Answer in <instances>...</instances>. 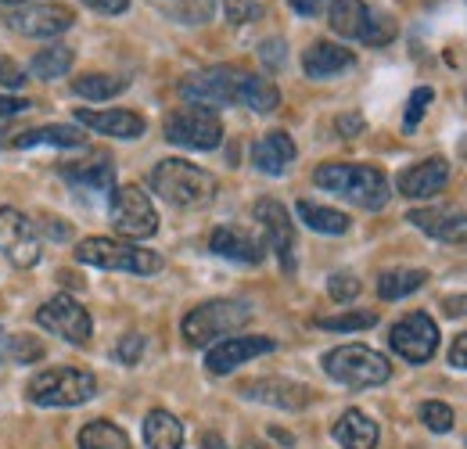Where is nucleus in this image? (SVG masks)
<instances>
[{"mask_svg": "<svg viewBox=\"0 0 467 449\" xmlns=\"http://www.w3.org/2000/svg\"><path fill=\"white\" fill-rule=\"evenodd\" d=\"M180 94L187 98V105H205V109L244 105L259 115L274 112L281 105V90L266 76H252V72L234 68V65H213V68L183 76Z\"/></svg>", "mask_w": 467, "mask_h": 449, "instance_id": "nucleus-1", "label": "nucleus"}, {"mask_svg": "<svg viewBox=\"0 0 467 449\" xmlns=\"http://www.w3.org/2000/svg\"><path fill=\"white\" fill-rule=\"evenodd\" d=\"M313 183L346 198L359 209H385L389 202V176L374 166H356V162H324L313 172Z\"/></svg>", "mask_w": 467, "mask_h": 449, "instance_id": "nucleus-2", "label": "nucleus"}, {"mask_svg": "<svg viewBox=\"0 0 467 449\" xmlns=\"http://www.w3.org/2000/svg\"><path fill=\"white\" fill-rule=\"evenodd\" d=\"M151 187L176 209H202L216 198V176L183 159H166L151 169Z\"/></svg>", "mask_w": 467, "mask_h": 449, "instance_id": "nucleus-3", "label": "nucleus"}, {"mask_svg": "<svg viewBox=\"0 0 467 449\" xmlns=\"http://www.w3.org/2000/svg\"><path fill=\"white\" fill-rule=\"evenodd\" d=\"M76 259L98 270H122V274H137V277H151L162 270V259L151 248H137L130 241L116 237H87L76 248Z\"/></svg>", "mask_w": 467, "mask_h": 449, "instance_id": "nucleus-4", "label": "nucleus"}, {"mask_svg": "<svg viewBox=\"0 0 467 449\" xmlns=\"http://www.w3.org/2000/svg\"><path fill=\"white\" fill-rule=\"evenodd\" d=\"M248 320H252V306L248 302L213 298V302L194 306L183 317V341L194 345V349H202V345H213L220 335H231L237 328H244Z\"/></svg>", "mask_w": 467, "mask_h": 449, "instance_id": "nucleus-5", "label": "nucleus"}, {"mask_svg": "<svg viewBox=\"0 0 467 449\" xmlns=\"http://www.w3.org/2000/svg\"><path fill=\"white\" fill-rule=\"evenodd\" d=\"M324 371L331 381L349 385V389H374L392 378V367L381 352L367 345H338L324 356Z\"/></svg>", "mask_w": 467, "mask_h": 449, "instance_id": "nucleus-6", "label": "nucleus"}, {"mask_svg": "<svg viewBox=\"0 0 467 449\" xmlns=\"http://www.w3.org/2000/svg\"><path fill=\"white\" fill-rule=\"evenodd\" d=\"M26 392L36 406H83L98 392V378L79 367H47L29 381Z\"/></svg>", "mask_w": 467, "mask_h": 449, "instance_id": "nucleus-7", "label": "nucleus"}, {"mask_svg": "<svg viewBox=\"0 0 467 449\" xmlns=\"http://www.w3.org/2000/svg\"><path fill=\"white\" fill-rule=\"evenodd\" d=\"M166 141L176 148H191V151H213L223 141V122L216 109L205 105H180L176 112L166 115Z\"/></svg>", "mask_w": 467, "mask_h": 449, "instance_id": "nucleus-8", "label": "nucleus"}, {"mask_svg": "<svg viewBox=\"0 0 467 449\" xmlns=\"http://www.w3.org/2000/svg\"><path fill=\"white\" fill-rule=\"evenodd\" d=\"M109 220L126 241H144L159 230V213L151 205V198L137 187V183H122L112 187V202H109Z\"/></svg>", "mask_w": 467, "mask_h": 449, "instance_id": "nucleus-9", "label": "nucleus"}, {"mask_svg": "<svg viewBox=\"0 0 467 449\" xmlns=\"http://www.w3.org/2000/svg\"><path fill=\"white\" fill-rule=\"evenodd\" d=\"M72 26H76V11L61 0H33V4L7 11V29H15L18 37H33V40L61 37Z\"/></svg>", "mask_w": 467, "mask_h": 449, "instance_id": "nucleus-10", "label": "nucleus"}, {"mask_svg": "<svg viewBox=\"0 0 467 449\" xmlns=\"http://www.w3.org/2000/svg\"><path fill=\"white\" fill-rule=\"evenodd\" d=\"M0 252H4V259H7L11 266H18V270L36 266L40 256H44V241H40L36 224H33L26 213L11 209V205L0 209Z\"/></svg>", "mask_w": 467, "mask_h": 449, "instance_id": "nucleus-11", "label": "nucleus"}, {"mask_svg": "<svg viewBox=\"0 0 467 449\" xmlns=\"http://www.w3.org/2000/svg\"><path fill=\"white\" fill-rule=\"evenodd\" d=\"M36 324H40L47 335H58V338H65V341H72V345L90 341V331H94L90 313H87L72 295H55V298H47V302L36 309Z\"/></svg>", "mask_w": 467, "mask_h": 449, "instance_id": "nucleus-12", "label": "nucleus"}, {"mask_svg": "<svg viewBox=\"0 0 467 449\" xmlns=\"http://www.w3.org/2000/svg\"><path fill=\"white\" fill-rule=\"evenodd\" d=\"M389 345L407 360V363H428L439 349V328L428 313H407L403 320L392 324Z\"/></svg>", "mask_w": 467, "mask_h": 449, "instance_id": "nucleus-13", "label": "nucleus"}, {"mask_svg": "<svg viewBox=\"0 0 467 449\" xmlns=\"http://www.w3.org/2000/svg\"><path fill=\"white\" fill-rule=\"evenodd\" d=\"M255 220L266 230V245L281 256V266L292 274L295 270V224L288 216V209L274 198H259L255 202Z\"/></svg>", "mask_w": 467, "mask_h": 449, "instance_id": "nucleus-14", "label": "nucleus"}, {"mask_svg": "<svg viewBox=\"0 0 467 449\" xmlns=\"http://www.w3.org/2000/svg\"><path fill=\"white\" fill-rule=\"evenodd\" d=\"M274 349H277V341H274V338L234 335V338L216 341V345L209 349L205 367H209L213 374H231V371H237L241 363H248V360H255V356H263V352H274Z\"/></svg>", "mask_w": 467, "mask_h": 449, "instance_id": "nucleus-15", "label": "nucleus"}, {"mask_svg": "<svg viewBox=\"0 0 467 449\" xmlns=\"http://www.w3.org/2000/svg\"><path fill=\"white\" fill-rule=\"evenodd\" d=\"M241 392L248 395V399H255V402L277 406V410H302V406H309V399H313V392H309L306 385L288 381V378H255V381H248Z\"/></svg>", "mask_w": 467, "mask_h": 449, "instance_id": "nucleus-16", "label": "nucleus"}, {"mask_svg": "<svg viewBox=\"0 0 467 449\" xmlns=\"http://www.w3.org/2000/svg\"><path fill=\"white\" fill-rule=\"evenodd\" d=\"M450 183V162L446 159H424V162H417V166H410L400 172V180H396V187H400V194H407V198H435L442 187Z\"/></svg>", "mask_w": 467, "mask_h": 449, "instance_id": "nucleus-17", "label": "nucleus"}, {"mask_svg": "<svg viewBox=\"0 0 467 449\" xmlns=\"http://www.w3.org/2000/svg\"><path fill=\"white\" fill-rule=\"evenodd\" d=\"M209 248H213L216 256H223V259L244 263V266H255V263H263V256H266V245H263L255 234L241 230V226H216L213 237H209Z\"/></svg>", "mask_w": 467, "mask_h": 449, "instance_id": "nucleus-18", "label": "nucleus"}, {"mask_svg": "<svg viewBox=\"0 0 467 449\" xmlns=\"http://www.w3.org/2000/svg\"><path fill=\"white\" fill-rule=\"evenodd\" d=\"M76 122L94 130V133H105V137H119V141H137L144 137L148 122L144 115L126 112V109H112V112H90V109H79L76 112Z\"/></svg>", "mask_w": 467, "mask_h": 449, "instance_id": "nucleus-19", "label": "nucleus"}, {"mask_svg": "<svg viewBox=\"0 0 467 449\" xmlns=\"http://www.w3.org/2000/svg\"><path fill=\"white\" fill-rule=\"evenodd\" d=\"M356 65V55L342 44H331V40H317L306 55H302V68L309 79H331V76H342L346 68Z\"/></svg>", "mask_w": 467, "mask_h": 449, "instance_id": "nucleus-20", "label": "nucleus"}, {"mask_svg": "<svg viewBox=\"0 0 467 449\" xmlns=\"http://www.w3.org/2000/svg\"><path fill=\"white\" fill-rule=\"evenodd\" d=\"M407 220L439 241H464L467 237V213H457V209H442V205L413 209Z\"/></svg>", "mask_w": 467, "mask_h": 449, "instance_id": "nucleus-21", "label": "nucleus"}, {"mask_svg": "<svg viewBox=\"0 0 467 449\" xmlns=\"http://www.w3.org/2000/svg\"><path fill=\"white\" fill-rule=\"evenodd\" d=\"M295 162V141L285 130H274L252 144V166L266 176H281Z\"/></svg>", "mask_w": 467, "mask_h": 449, "instance_id": "nucleus-22", "label": "nucleus"}, {"mask_svg": "<svg viewBox=\"0 0 467 449\" xmlns=\"http://www.w3.org/2000/svg\"><path fill=\"white\" fill-rule=\"evenodd\" d=\"M83 144H87V137L72 126H61V122L36 126V130L11 137V148H18V151H26V148H83Z\"/></svg>", "mask_w": 467, "mask_h": 449, "instance_id": "nucleus-23", "label": "nucleus"}, {"mask_svg": "<svg viewBox=\"0 0 467 449\" xmlns=\"http://www.w3.org/2000/svg\"><path fill=\"white\" fill-rule=\"evenodd\" d=\"M335 443L342 449H374L378 446V424L363 410H346L335 424Z\"/></svg>", "mask_w": 467, "mask_h": 449, "instance_id": "nucleus-24", "label": "nucleus"}, {"mask_svg": "<svg viewBox=\"0 0 467 449\" xmlns=\"http://www.w3.org/2000/svg\"><path fill=\"white\" fill-rule=\"evenodd\" d=\"M61 176H65L72 187H79V191H98V194H105V191H112V183H116V166H112L109 159H94V162H83V166H65Z\"/></svg>", "mask_w": 467, "mask_h": 449, "instance_id": "nucleus-25", "label": "nucleus"}, {"mask_svg": "<svg viewBox=\"0 0 467 449\" xmlns=\"http://www.w3.org/2000/svg\"><path fill=\"white\" fill-rule=\"evenodd\" d=\"M144 443L148 449H180L183 446V424L170 410H151L144 417Z\"/></svg>", "mask_w": 467, "mask_h": 449, "instance_id": "nucleus-26", "label": "nucleus"}, {"mask_svg": "<svg viewBox=\"0 0 467 449\" xmlns=\"http://www.w3.org/2000/svg\"><path fill=\"white\" fill-rule=\"evenodd\" d=\"M367 15H370V7L363 0H331L327 22H331V29L342 40H359L363 37V26H367Z\"/></svg>", "mask_w": 467, "mask_h": 449, "instance_id": "nucleus-27", "label": "nucleus"}, {"mask_svg": "<svg viewBox=\"0 0 467 449\" xmlns=\"http://www.w3.org/2000/svg\"><path fill=\"white\" fill-rule=\"evenodd\" d=\"M130 87L126 76H109V72H87L79 79H72V94L87 98V101H109Z\"/></svg>", "mask_w": 467, "mask_h": 449, "instance_id": "nucleus-28", "label": "nucleus"}, {"mask_svg": "<svg viewBox=\"0 0 467 449\" xmlns=\"http://www.w3.org/2000/svg\"><path fill=\"white\" fill-rule=\"evenodd\" d=\"M298 220L317 230V234H346L349 230V216L338 209H327L320 202H298Z\"/></svg>", "mask_w": 467, "mask_h": 449, "instance_id": "nucleus-29", "label": "nucleus"}, {"mask_svg": "<svg viewBox=\"0 0 467 449\" xmlns=\"http://www.w3.org/2000/svg\"><path fill=\"white\" fill-rule=\"evenodd\" d=\"M79 449H130V435L112 421H90L79 432Z\"/></svg>", "mask_w": 467, "mask_h": 449, "instance_id": "nucleus-30", "label": "nucleus"}, {"mask_svg": "<svg viewBox=\"0 0 467 449\" xmlns=\"http://www.w3.org/2000/svg\"><path fill=\"white\" fill-rule=\"evenodd\" d=\"M72 61H76V55H72V47H65V44H51V47H44V51H36L33 55V76H40V79H58V76H65L68 68H72Z\"/></svg>", "mask_w": 467, "mask_h": 449, "instance_id": "nucleus-31", "label": "nucleus"}, {"mask_svg": "<svg viewBox=\"0 0 467 449\" xmlns=\"http://www.w3.org/2000/svg\"><path fill=\"white\" fill-rule=\"evenodd\" d=\"M428 281V274L424 270H389V274H381V281H378V295L381 298H407L413 295L417 287H424Z\"/></svg>", "mask_w": 467, "mask_h": 449, "instance_id": "nucleus-32", "label": "nucleus"}, {"mask_svg": "<svg viewBox=\"0 0 467 449\" xmlns=\"http://www.w3.org/2000/svg\"><path fill=\"white\" fill-rule=\"evenodd\" d=\"M359 40H363V44H370V47H389V44L396 40V18H392V15H385V11H370Z\"/></svg>", "mask_w": 467, "mask_h": 449, "instance_id": "nucleus-33", "label": "nucleus"}, {"mask_svg": "<svg viewBox=\"0 0 467 449\" xmlns=\"http://www.w3.org/2000/svg\"><path fill=\"white\" fill-rule=\"evenodd\" d=\"M374 324H378V313H370V309L338 313V317H317V328H324V331H363V328H374Z\"/></svg>", "mask_w": 467, "mask_h": 449, "instance_id": "nucleus-34", "label": "nucleus"}, {"mask_svg": "<svg viewBox=\"0 0 467 449\" xmlns=\"http://www.w3.org/2000/svg\"><path fill=\"white\" fill-rule=\"evenodd\" d=\"M7 360H15V363H40L44 360V345L33 335H15L11 345H7Z\"/></svg>", "mask_w": 467, "mask_h": 449, "instance_id": "nucleus-35", "label": "nucleus"}, {"mask_svg": "<svg viewBox=\"0 0 467 449\" xmlns=\"http://www.w3.org/2000/svg\"><path fill=\"white\" fill-rule=\"evenodd\" d=\"M431 87H417L413 94H410V101H407V115H403V130L407 133H413L417 130V122L424 119V112H428V105H431Z\"/></svg>", "mask_w": 467, "mask_h": 449, "instance_id": "nucleus-36", "label": "nucleus"}, {"mask_svg": "<svg viewBox=\"0 0 467 449\" xmlns=\"http://www.w3.org/2000/svg\"><path fill=\"white\" fill-rule=\"evenodd\" d=\"M420 421H424L431 432H439V435H442V432H450V428H453V410H450L446 402H435V399H431V402H424V406H420Z\"/></svg>", "mask_w": 467, "mask_h": 449, "instance_id": "nucleus-37", "label": "nucleus"}, {"mask_svg": "<svg viewBox=\"0 0 467 449\" xmlns=\"http://www.w3.org/2000/svg\"><path fill=\"white\" fill-rule=\"evenodd\" d=\"M327 295L335 298V302H352L356 295H359V277L349 274V270H338V274H331V281H327Z\"/></svg>", "mask_w": 467, "mask_h": 449, "instance_id": "nucleus-38", "label": "nucleus"}, {"mask_svg": "<svg viewBox=\"0 0 467 449\" xmlns=\"http://www.w3.org/2000/svg\"><path fill=\"white\" fill-rule=\"evenodd\" d=\"M223 11H227V22H234V26H248L263 15L259 0H223Z\"/></svg>", "mask_w": 467, "mask_h": 449, "instance_id": "nucleus-39", "label": "nucleus"}, {"mask_svg": "<svg viewBox=\"0 0 467 449\" xmlns=\"http://www.w3.org/2000/svg\"><path fill=\"white\" fill-rule=\"evenodd\" d=\"M140 352H144V335H126L116 345L119 363H140Z\"/></svg>", "mask_w": 467, "mask_h": 449, "instance_id": "nucleus-40", "label": "nucleus"}, {"mask_svg": "<svg viewBox=\"0 0 467 449\" xmlns=\"http://www.w3.org/2000/svg\"><path fill=\"white\" fill-rule=\"evenodd\" d=\"M259 57H263L270 68H281V65H285V57H288V44H285V40H263Z\"/></svg>", "mask_w": 467, "mask_h": 449, "instance_id": "nucleus-41", "label": "nucleus"}, {"mask_svg": "<svg viewBox=\"0 0 467 449\" xmlns=\"http://www.w3.org/2000/svg\"><path fill=\"white\" fill-rule=\"evenodd\" d=\"M0 83H4V87H11V90H18V87L26 83L22 68H18L11 57H0Z\"/></svg>", "mask_w": 467, "mask_h": 449, "instance_id": "nucleus-42", "label": "nucleus"}, {"mask_svg": "<svg viewBox=\"0 0 467 449\" xmlns=\"http://www.w3.org/2000/svg\"><path fill=\"white\" fill-rule=\"evenodd\" d=\"M26 109H33V101H26V98H11V94H0V119H7V115H22Z\"/></svg>", "mask_w": 467, "mask_h": 449, "instance_id": "nucleus-43", "label": "nucleus"}, {"mask_svg": "<svg viewBox=\"0 0 467 449\" xmlns=\"http://www.w3.org/2000/svg\"><path fill=\"white\" fill-rule=\"evenodd\" d=\"M338 133L342 137H359L363 133V115H356V112H349V115H338Z\"/></svg>", "mask_w": 467, "mask_h": 449, "instance_id": "nucleus-44", "label": "nucleus"}, {"mask_svg": "<svg viewBox=\"0 0 467 449\" xmlns=\"http://www.w3.org/2000/svg\"><path fill=\"white\" fill-rule=\"evenodd\" d=\"M90 11H101V15H122L130 7V0H83Z\"/></svg>", "mask_w": 467, "mask_h": 449, "instance_id": "nucleus-45", "label": "nucleus"}, {"mask_svg": "<svg viewBox=\"0 0 467 449\" xmlns=\"http://www.w3.org/2000/svg\"><path fill=\"white\" fill-rule=\"evenodd\" d=\"M450 363L461 367V371H467V331L464 335H457V341H453V349H450Z\"/></svg>", "mask_w": 467, "mask_h": 449, "instance_id": "nucleus-46", "label": "nucleus"}, {"mask_svg": "<svg viewBox=\"0 0 467 449\" xmlns=\"http://www.w3.org/2000/svg\"><path fill=\"white\" fill-rule=\"evenodd\" d=\"M331 0H292V7L298 15H306V18H313V15H320L324 7H327Z\"/></svg>", "mask_w": 467, "mask_h": 449, "instance_id": "nucleus-47", "label": "nucleus"}, {"mask_svg": "<svg viewBox=\"0 0 467 449\" xmlns=\"http://www.w3.org/2000/svg\"><path fill=\"white\" fill-rule=\"evenodd\" d=\"M442 309H446V317H467V295H450L442 302Z\"/></svg>", "mask_w": 467, "mask_h": 449, "instance_id": "nucleus-48", "label": "nucleus"}, {"mask_svg": "<svg viewBox=\"0 0 467 449\" xmlns=\"http://www.w3.org/2000/svg\"><path fill=\"white\" fill-rule=\"evenodd\" d=\"M202 449H227V443H223L220 435H213V432H209V435L202 439Z\"/></svg>", "mask_w": 467, "mask_h": 449, "instance_id": "nucleus-49", "label": "nucleus"}, {"mask_svg": "<svg viewBox=\"0 0 467 449\" xmlns=\"http://www.w3.org/2000/svg\"><path fill=\"white\" fill-rule=\"evenodd\" d=\"M7 345H11V335H4L0 328V363H7Z\"/></svg>", "mask_w": 467, "mask_h": 449, "instance_id": "nucleus-50", "label": "nucleus"}, {"mask_svg": "<svg viewBox=\"0 0 467 449\" xmlns=\"http://www.w3.org/2000/svg\"><path fill=\"white\" fill-rule=\"evenodd\" d=\"M4 4H11V7H22V4H33V0H4Z\"/></svg>", "mask_w": 467, "mask_h": 449, "instance_id": "nucleus-51", "label": "nucleus"}, {"mask_svg": "<svg viewBox=\"0 0 467 449\" xmlns=\"http://www.w3.org/2000/svg\"><path fill=\"white\" fill-rule=\"evenodd\" d=\"M244 449H266L263 443H244Z\"/></svg>", "mask_w": 467, "mask_h": 449, "instance_id": "nucleus-52", "label": "nucleus"}]
</instances>
